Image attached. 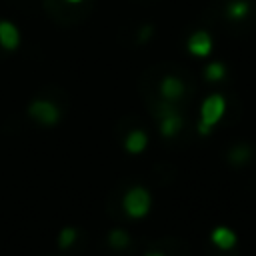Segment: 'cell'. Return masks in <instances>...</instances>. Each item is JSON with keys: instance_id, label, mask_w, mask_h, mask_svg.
Masks as SVG:
<instances>
[{"instance_id": "6da1fadb", "label": "cell", "mask_w": 256, "mask_h": 256, "mask_svg": "<svg viewBox=\"0 0 256 256\" xmlns=\"http://www.w3.org/2000/svg\"><path fill=\"white\" fill-rule=\"evenodd\" d=\"M226 112V100L220 94H210L204 98L200 106V122H198V132L200 134H210L212 126L220 122V118Z\"/></svg>"}, {"instance_id": "7a4b0ae2", "label": "cell", "mask_w": 256, "mask_h": 256, "mask_svg": "<svg viewBox=\"0 0 256 256\" xmlns=\"http://www.w3.org/2000/svg\"><path fill=\"white\" fill-rule=\"evenodd\" d=\"M150 206H152V196L142 186L130 188L124 194V198H122V208H124V212L130 218H142V216H146L150 212Z\"/></svg>"}, {"instance_id": "3957f363", "label": "cell", "mask_w": 256, "mask_h": 256, "mask_svg": "<svg viewBox=\"0 0 256 256\" xmlns=\"http://www.w3.org/2000/svg\"><path fill=\"white\" fill-rule=\"evenodd\" d=\"M28 114H30L36 122L46 124V126L56 124L58 118H60V110H58V106L52 104L50 100H34V102L28 106Z\"/></svg>"}, {"instance_id": "277c9868", "label": "cell", "mask_w": 256, "mask_h": 256, "mask_svg": "<svg viewBox=\"0 0 256 256\" xmlns=\"http://www.w3.org/2000/svg\"><path fill=\"white\" fill-rule=\"evenodd\" d=\"M188 52L192 54V56H198V58H204V56H208L210 52H212V38H210V34L208 32H204V30H198V32H194L190 38H188Z\"/></svg>"}, {"instance_id": "5b68a950", "label": "cell", "mask_w": 256, "mask_h": 256, "mask_svg": "<svg viewBox=\"0 0 256 256\" xmlns=\"http://www.w3.org/2000/svg\"><path fill=\"white\" fill-rule=\"evenodd\" d=\"M20 44V32L16 24L8 20H0V46L4 50H16Z\"/></svg>"}, {"instance_id": "8992f818", "label": "cell", "mask_w": 256, "mask_h": 256, "mask_svg": "<svg viewBox=\"0 0 256 256\" xmlns=\"http://www.w3.org/2000/svg\"><path fill=\"white\" fill-rule=\"evenodd\" d=\"M182 92H184V84H182L180 78H176V76H164L162 78V82H160V94H162L164 100H168V102L178 100L182 96Z\"/></svg>"}, {"instance_id": "52a82bcc", "label": "cell", "mask_w": 256, "mask_h": 256, "mask_svg": "<svg viewBox=\"0 0 256 256\" xmlns=\"http://www.w3.org/2000/svg\"><path fill=\"white\" fill-rule=\"evenodd\" d=\"M210 240H212V244H214L216 248H220V250H230V248L236 244V234H234L228 226H218V228L212 230Z\"/></svg>"}, {"instance_id": "ba28073f", "label": "cell", "mask_w": 256, "mask_h": 256, "mask_svg": "<svg viewBox=\"0 0 256 256\" xmlns=\"http://www.w3.org/2000/svg\"><path fill=\"white\" fill-rule=\"evenodd\" d=\"M180 128H182V118L172 108H168L162 116V122H160V134L170 138V136H176L180 132Z\"/></svg>"}, {"instance_id": "9c48e42d", "label": "cell", "mask_w": 256, "mask_h": 256, "mask_svg": "<svg viewBox=\"0 0 256 256\" xmlns=\"http://www.w3.org/2000/svg\"><path fill=\"white\" fill-rule=\"evenodd\" d=\"M148 144V136L142 132V130H132L126 140H124V148L130 152V154H140Z\"/></svg>"}, {"instance_id": "30bf717a", "label": "cell", "mask_w": 256, "mask_h": 256, "mask_svg": "<svg viewBox=\"0 0 256 256\" xmlns=\"http://www.w3.org/2000/svg\"><path fill=\"white\" fill-rule=\"evenodd\" d=\"M226 12H228L230 18L240 20V18H244V16L248 14V2H244V0H232V2L228 4Z\"/></svg>"}, {"instance_id": "8fae6325", "label": "cell", "mask_w": 256, "mask_h": 256, "mask_svg": "<svg viewBox=\"0 0 256 256\" xmlns=\"http://www.w3.org/2000/svg\"><path fill=\"white\" fill-rule=\"evenodd\" d=\"M108 244L112 248H116V250H122V248H126L130 244V236L124 230H112L110 236H108Z\"/></svg>"}, {"instance_id": "7c38bea8", "label": "cell", "mask_w": 256, "mask_h": 256, "mask_svg": "<svg viewBox=\"0 0 256 256\" xmlns=\"http://www.w3.org/2000/svg\"><path fill=\"white\" fill-rule=\"evenodd\" d=\"M204 76H206L208 80H212V82L222 80V78L226 76V68H224V64H222V62H212V64H208V66H206Z\"/></svg>"}, {"instance_id": "4fadbf2b", "label": "cell", "mask_w": 256, "mask_h": 256, "mask_svg": "<svg viewBox=\"0 0 256 256\" xmlns=\"http://www.w3.org/2000/svg\"><path fill=\"white\" fill-rule=\"evenodd\" d=\"M74 242H76V230L70 228V226L62 228V232H60V236H58V246H60V248H70Z\"/></svg>"}, {"instance_id": "5bb4252c", "label": "cell", "mask_w": 256, "mask_h": 256, "mask_svg": "<svg viewBox=\"0 0 256 256\" xmlns=\"http://www.w3.org/2000/svg\"><path fill=\"white\" fill-rule=\"evenodd\" d=\"M248 156H250V150H248V148H236V150L232 152V160H234L236 164L246 162V160H248Z\"/></svg>"}, {"instance_id": "9a60e30c", "label": "cell", "mask_w": 256, "mask_h": 256, "mask_svg": "<svg viewBox=\"0 0 256 256\" xmlns=\"http://www.w3.org/2000/svg\"><path fill=\"white\" fill-rule=\"evenodd\" d=\"M146 256H164V254H162V252H158V250H152V252H148Z\"/></svg>"}, {"instance_id": "2e32d148", "label": "cell", "mask_w": 256, "mask_h": 256, "mask_svg": "<svg viewBox=\"0 0 256 256\" xmlns=\"http://www.w3.org/2000/svg\"><path fill=\"white\" fill-rule=\"evenodd\" d=\"M66 2H72V4H76V2H82V0H66Z\"/></svg>"}]
</instances>
